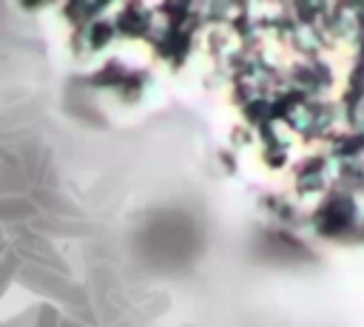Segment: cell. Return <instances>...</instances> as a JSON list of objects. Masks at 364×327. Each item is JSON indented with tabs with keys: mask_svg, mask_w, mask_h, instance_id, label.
Here are the masks:
<instances>
[{
	"mask_svg": "<svg viewBox=\"0 0 364 327\" xmlns=\"http://www.w3.org/2000/svg\"><path fill=\"white\" fill-rule=\"evenodd\" d=\"M17 273H20V259H17V253H3V256H0V296H3L6 287L17 279Z\"/></svg>",
	"mask_w": 364,
	"mask_h": 327,
	"instance_id": "6da1fadb",
	"label": "cell"
},
{
	"mask_svg": "<svg viewBox=\"0 0 364 327\" xmlns=\"http://www.w3.org/2000/svg\"><path fill=\"white\" fill-rule=\"evenodd\" d=\"M0 245H6V239H3V222H0Z\"/></svg>",
	"mask_w": 364,
	"mask_h": 327,
	"instance_id": "3957f363",
	"label": "cell"
},
{
	"mask_svg": "<svg viewBox=\"0 0 364 327\" xmlns=\"http://www.w3.org/2000/svg\"><path fill=\"white\" fill-rule=\"evenodd\" d=\"M20 205H26V202H20V199H0V222H9V219L14 222V219L31 213V208H20Z\"/></svg>",
	"mask_w": 364,
	"mask_h": 327,
	"instance_id": "7a4b0ae2",
	"label": "cell"
}]
</instances>
